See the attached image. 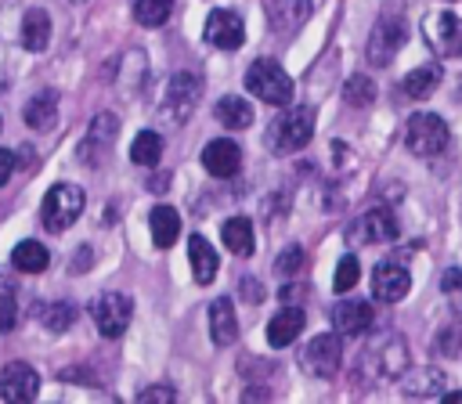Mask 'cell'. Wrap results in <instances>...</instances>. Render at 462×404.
Wrapping results in <instances>:
<instances>
[{
	"mask_svg": "<svg viewBox=\"0 0 462 404\" xmlns=\"http://www.w3.org/2000/svg\"><path fill=\"white\" fill-rule=\"evenodd\" d=\"M314 137V108L300 105V108H285L267 123V152L274 155H292L300 148H307V141Z\"/></svg>",
	"mask_w": 462,
	"mask_h": 404,
	"instance_id": "1",
	"label": "cell"
},
{
	"mask_svg": "<svg viewBox=\"0 0 462 404\" xmlns=\"http://www.w3.org/2000/svg\"><path fill=\"white\" fill-rule=\"evenodd\" d=\"M202 166L209 177H235L238 166H242V148L227 137H217L202 148Z\"/></svg>",
	"mask_w": 462,
	"mask_h": 404,
	"instance_id": "16",
	"label": "cell"
},
{
	"mask_svg": "<svg viewBox=\"0 0 462 404\" xmlns=\"http://www.w3.org/2000/svg\"><path fill=\"white\" fill-rule=\"evenodd\" d=\"M47 263H51V252L36 238H25L11 249V267L22 274H40V271H47Z\"/></svg>",
	"mask_w": 462,
	"mask_h": 404,
	"instance_id": "25",
	"label": "cell"
},
{
	"mask_svg": "<svg viewBox=\"0 0 462 404\" xmlns=\"http://www.w3.org/2000/svg\"><path fill=\"white\" fill-rule=\"evenodd\" d=\"M238 296H242V299L260 303V299H263V289H260V281H256V278H242V281H238Z\"/></svg>",
	"mask_w": 462,
	"mask_h": 404,
	"instance_id": "40",
	"label": "cell"
},
{
	"mask_svg": "<svg viewBox=\"0 0 462 404\" xmlns=\"http://www.w3.org/2000/svg\"><path fill=\"white\" fill-rule=\"evenodd\" d=\"M263 11L274 32H292L310 18L314 0H263Z\"/></svg>",
	"mask_w": 462,
	"mask_h": 404,
	"instance_id": "17",
	"label": "cell"
},
{
	"mask_svg": "<svg viewBox=\"0 0 462 404\" xmlns=\"http://www.w3.org/2000/svg\"><path fill=\"white\" fill-rule=\"evenodd\" d=\"M170 14H173V0H134V18H137L144 29L162 25Z\"/></svg>",
	"mask_w": 462,
	"mask_h": 404,
	"instance_id": "32",
	"label": "cell"
},
{
	"mask_svg": "<svg viewBox=\"0 0 462 404\" xmlns=\"http://www.w3.org/2000/svg\"><path fill=\"white\" fill-rule=\"evenodd\" d=\"M90 317H94V325H97V332H101L105 339H119V335L130 328L134 303H130V296H123V292H101V296L94 299V307H90Z\"/></svg>",
	"mask_w": 462,
	"mask_h": 404,
	"instance_id": "9",
	"label": "cell"
},
{
	"mask_svg": "<svg viewBox=\"0 0 462 404\" xmlns=\"http://www.w3.org/2000/svg\"><path fill=\"white\" fill-rule=\"evenodd\" d=\"M343 97H346V105L365 108V105L375 101V83H372L368 76H350V79L343 83Z\"/></svg>",
	"mask_w": 462,
	"mask_h": 404,
	"instance_id": "34",
	"label": "cell"
},
{
	"mask_svg": "<svg viewBox=\"0 0 462 404\" xmlns=\"http://www.w3.org/2000/svg\"><path fill=\"white\" fill-rule=\"evenodd\" d=\"M220 238H224V245H227L235 256H253V249H256V238H253V224H249V216H231V220H224Z\"/></svg>",
	"mask_w": 462,
	"mask_h": 404,
	"instance_id": "24",
	"label": "cell"
},
{
	"mask_svg": "<svg viewBox=\"0 0 462 404\" xmlns=\"http://www.w3.org/2000/svg\"><path fill=\"white\" fill-rule=\"evenodd\" d=\"M437 354H444V357H458V354H462V325H458V321L448 325V328H440V335H437Z\"/></svg>",
	"mask_w": 462,
	"mask_h": 404,
	"instance_id": "36",
	"label": "cell"
},
{
	"mask_svg": "<svg viewBox=\"0 0 462 404\" xmlns=\"http://www.w3.org/2000/svg\"><path fill=\"white\" fill-rule=\"evenodd\" d=\"M177 393H173V386L170 382H159V386H148V390H141L137 393V400L141 404H170Z\"/></svg>",
	"mask_w": 462,
	"mask_h": 404,
	"instance_id": "39",
	"label": "cell"
},
{
	"mask_svg": "<svg viewBox=\"0 0 462 404\" xmlns=\"http://www.w3.org/2000/svg\"><path fill=\"white\" fill-rule=\"evenodd\" d=\"M422 36L437 58H462V18L451 11H437L426 18Z\"/></svg>",
	"mask_w": 462,
	"mask_h": 404,
	"instance_id": "10",
	"label": "cell"
},
{
	"mask_svg": "<svg viewBox=\"0 0 462 404\" xmlns=\"http://www.w3.org/2000/svg\"><path fill=\"white\" fill-rule=\"evenodd\" d=\"M217 119H220L227 130H245V126L253 123V105H249L245 97L227 94V97L217 101Z\"/></svg>",
	"mask_w": 462,
	"mask_h": 404,
	"instance_id": "29",
	"label": "cell"
},
{
	"mask_svg": "<svg viewBox=\"0 0 462 404\" xmlns=\"http://www.w3.org/2000/svg\"><path fill=\"white\" fill-rule=\"evenodd\" d=\"M116 133H119V119H116L112 112H97V115L90 119V126H87L83 141L76 144V159H79L87 170H97V166L108 159Z\"/></svg>",
	"mask_w": 462,
	"mask_h": 404,
	"instance_id": "7",
	"label": "cell"
},
{
	"mask_svg": "<svg viewBox=\"0 0 462 404\" xmlns=\"http://www.w3.org/2000/svg\"><path fill=\"white\" fill-rule=\"evenodd\" d=\"M357 274H361V267H357V256H343V260L336 263V274H332V289H336V292H350V289L357 285Z\"/></svg>",
	"mask_w": 462,
	"mask_h": 404,
	"instance_id": "35",
	"label": "cell"
},
{
	"mask_svg": "<svg viewBox=\"0 0 462 404\" xmlns=\"http://www.w3.org/2000/svg\"><path fill=\"white\" fill-rule=\"evenodd\" d=\"M404 40H408V22H404V14H383V18L372 25L368 43H365L368 65H375V69L390 65V58L404 47Z\"/></svg>",
	"mask_w": 462,
	"mask_h": 404,
	"instance_id": "4",
	"label": "cell"
},
{
	"mask_svg": "<svg viewBox=\"0 0 462 404\" xmlns=\"http://www.w3.org/2000/svg\"><path fill=\"white\" fill-rule=\"evenodd\" d=\"M444 4H458V0H444Z\"/></svg>",
	"mask_w": 462,
	"mask_h": 404,
	"instance_id": "43",
	"label": "cell"
},
{
	"mask_svg": "<svg viewBox=\"0 0 462 404\" xmlns=\"http://www.w3.org/2000/svg\"><path fill=\"white\" fill-rule=\"evenodd\" d=\"M404 141H408V152L411 155H440L448 148V123L437 115V112H415L408 119V130H404Z\"/></svg>",
	"mask_w": 462,
	"mask_h": 404,
	"instance_id": "5",
	"label": "cell"
},
{
	"mask_svg": "<svg viewBox=\"0 0 462 404\" xmlns=\"http://www.w3.org/2000/svg\"><path fill=\"white\" fill-rule=\"evenodd\" d=\"M199 97H202V79L191 76V72H173V79H170L166 90H162L159 115H166L173 126H180V123L191 115V108L199 105Z\"/></svg>",
	"mask_w": 462,
	"mask_h": 404,
	"instance_id": "6",
	"label": "cell"
},
{
	"mask_svg": "<svg viewBox=\"0 0 462 404\" xmlns=\"http://www.w3.org/2000/svg\"><path fill=\"white\" fill-rule=\"evenodd\" d=\"M202 36H206V43H209V47H220V50H238V47H242V40H245V25H242V18H238L235 11L217 7V11H209Z\"/></svg>",
	"mask_w": 462,
	"mask_h": 404,
	"instance_id": "13",
	"label": "cell"
},
{
	"mask_svg": "<svg viewBox=\"0 0 462 404\" xmlns=\"http://www.w3.org/2000/svg\"><path fill=\"white\" fill-rule=\"evenodd\" d=\"M11 173H14V155L7 148H0V188L11 180Z\"/></svg>",
	"mask_w": 462,
	"mask_h": 404,
	"instance_id": "41",
	"label": "cell"
},
{
	"mask_svg": "<svg viewBox=\"0 0 462 404\" xmlns=\"http://www.w3.org/2000/svg\"><path fill=\"white\" fill-rule=\"evenodd\" d=\"M245 87L249 94H256L263 105H274V108H285L292 101V79L274 58H256L245 69Z\"/></svg>",
	"mask_w": 462,
	"mask_h": 404,
	"instance_id": "2",
	"label": "cell"
},
{
	"mask_svg": "<svg viewBox=\"0 0 462 404\" xmlns=\"http://www.w3.org/2000/svg\"><path fill=\"white\" fill-rule=\"evenodd\" d=\"M162 159V137L155 133V130H141L137 137H134V144H130V162H137V166H155Z\"/></svg>",
	"mask_w": 462,
	"mask_h": 404,
	"instance_id": "30",
	"label": "cell"
},
{
	"mask_svg": "<svg viewBox=\"0 0 462 404\" xmlns=\"http://www.w3.org/2000/svg\"><path fill=\"white\" fill-rule=\"evenodd\" d=\"M440 83H444L440 65H437V61H426V65H419V69H411V72L404 76L401 90H404L411 101H422V97H430V94H433Z\"/></svg>",
	"mask_w": 462,
	"mask_h": 404,
	"instance_id": "22",
	"label": "cell"
},
{
	"mask_svg": "<svg viewBox=\"0 0 462 404\" xmlns=\"http://www.w3.org/2000/svg\"><path fill=\"white\" fill-rule=\"evenodd\" d=\"M375 361H379L383 379H397V375H404V372H408V346H404V339H401V335L383 339V346L375 350Z\"/></svg>",
	"mask_w": 462,
	"mask_h": 404,
	"instance_id": "26",
	"label": "cell"
},
{
	"mask_svg": "<svg viewBox=\"0 0 462 404\" xmlns=\"http://www.w3.org/2000/svg\"><path fill=\"white\" fill-rule=\"evenodd\" d=\"M54 112H58V94L54 90H40L25 105V123L32 130H47V126H54Z\"/></svg>",
	"mask_w": 462,
	"mask_h": 404,
	"instance_id": "28",
	"label": "cell"
},
{
	"mask_svg": "<svg viewBox=\"0 0 462 404\" xmlns=\"http://www.w3.org/2000/svg\"><path fill=\"white\" fill-rule=\"evenodd\" d=\"M440 400H444V404H462V390H444Z\"/></svg>",
	"mask_w": 462,
	"mask_h": 404,
	"instance_id": "42",
	"label": "cell"
},
{
	"mask_svg": "<svg viewBox=\"0 0 462 404\" xmlns=\"http://www.w3.org/2000/svg\"><path fill=\"white\" fill-rule=\"evenodd\" d=\"M148 227H152V242L159 249H170L177 242V234H180V216H177L173 206H155L148 213Z\"/></svg>",
	"mask_w": 462,
	"mask_h": 404,
	"instance_id": "23",
	"label": "cell"
},
{
	"mask_svg": "<svg viewBox=\"0 0 462 404\" xmlns=\"http://www.w3.org/2000/svg\"><path fill=\"white\" fill-rule=\"evenodd\" d=\"M14 325H18V292L7 271H0V332H11Z\"/></svg>",
	"mask_w": 462,
	"mask_h": 404,
	"instance_id": "33",
	"label": "cell"
},
{
	"mask_svg": "<svg viewBox=\"0 0 462 404\" xmlns=\"http://www.w3.org/2000/svg\"><path fill=\"white\" fill-rule=\"evenodd\" d=\"M303 325H307V314H303L300 307H285V310H278V314L267 321V343H271L274 350H282V346L296 343V335L303 332Z\"/></svg>",
	"mask_w": 462,
	"mask_h": 404,
	"instance_id": "19",
	"label": "cell"
},
{
	"mask_svg": "<svg viewBox=\"0 0 462 404\" xmlns=\"http://www.w3.org/2000/svg\"><path fill=\"white\" fill-rule=\"evenodd\" d=\"M18 40H22V47L32 50V54H36V50H47V43H51V18H47L43 7H29V11L22 14Z\"/></svg>",
	"mask_w": 462,
	"mask_h": 404,
	"instance_id": "20",
	"label": "cell"
},
{
	"mask_svg": "<svg viewBox=\"0 0 462 404\" xmlns=\"http://www.w3.org/2000/svg\"><path fill=\"white\" fill-rule=\"evenodd\" d=\"M440 292L451 296L455 310L462 314V267H448V271L440 274Z\"/></svg>",
	"mask_w": 462,
	"mask_h": 404,
	"instance_id": "37",
	"label": "cell"
},
{
	"mask_svg": "<svg viewBox=\"0 0 462 404\" xmlns=\"http://www.w3.org/2000/svg\"><path fill=\"white\" fill-rule=\"evenodd\" d=\"M346 238H350V245H383V242H393L397 238V220L386 209H368V213H361L350 224Z\"/></svg>",
	"mask_w": 462,
	"mask_h": 404,
	"instance_id": "11",
	"label": "cell"
},
{
	"mask_svg": "<svg viewBox=\"0 0 462 404\" xmlns=\"http://www.w3.org/2000/svg\"><path fill=\"white\" fill-rule=\"evenodd\" d=\"M209 339L217 346H231L238 339V317H235V303L227 296L209 303Z\"/></svg>",
	"mask_w": 462,
	"mask_h": 404,
	"instance_id": "18",
	"label": "cell"
},
{
	"mask_svg": "<svg viewBox=\"0 0 462 404\" xmlns=\"http://www.w3.org/2000/svg\"><path fill=\"white\" fill-rule=\"evenodd\" d=\"M40 325H43L47 332H69V328L76 325V303H65V299L47 303V307L40 310Z\"/></svg>",
	"mask_w": 462,
	"mask_h": 404,
	"instance_id": "31",
	"label": "cell"
},
{
	"mask_svg": "<svg viewBox=\"0 0 462 404\" xmlns=\"http://www.w3.org/2000/svg\"><path fill=\"white\" fill-rule=\"evenodd\" d=\"M339 361H343V346H339V332H321L314 335L303 350H300V368L314 379H332L339 372Z\"/></svg>",
	"mask_w": 462,
	"mask_h": 404,
	"instance_id": "8",
	"label": "cell"
},
{
	"mask_svg": "<svg viewBox=\"0 0 462 404\" xmlns=\"http://www.w3.org/2000/svg\"><path fill=\"white\" fill-rule=\"evenodd\" d=\"M300 267H303V249H300V245H289V249L274 260V271H278V274H296Z\"/></svg>",
	"mask_w": 462,
	"mask_h": 404,
	"instance_id": "38",
	"label": "cell"
},
{
	"mask_svg": "<svg viewBox=\"0 0 462 404\" xmlns=\"http://www.w3.org/2000/svg\"><path fill=\"white\" fill-rule=\"evenodd\" d=\"M36 393H40V375L32 372V364H25V361L4 364V372H0V400L25 404V400H36Z\"/></svg>",
	"mask_w": 462,
	"mask_h": 404,
	"instance_id": "12",
	"label": "cell"
},
{
	"mask_svg": "<svg viewBox=\"0 0 462 404\" xmlns=\"http://www.w3.org/2000/svg\"><path fill=\"white\" fill-rule=\"evenodd\" d=\"M188 263H191V274H195V281L199 285H209L213 278H217V249L202 238V234H191V242H188Z\"/></svg>",
	"mask_w": 462,
	"mask_h": 404,
	"instance_id": "21",
	"label": "cell"
},
{
	"mask_svg": "<svg viewBox=\"0 0 462 404\" xmlns=\"http://www.w3.org/2000/svg\"><path fill=\"white\" fill-rule=\"evenodd\" d=\"M83 206H87V195H83V188H76V184H54L47 195H43V206H40V216H43V227L47 231H54V234H61V231H69L72 224H76V216L83 213Z\"/></svg>",
	"mask_w": 462,
	"mask_h": 404,
	"instance_id": "3",
	"label": "cell"
},
{
	"mask_svg": "<svg viewBox=\"0 0 462 404\" xmlns=\"http://www.w3.org/2000/svg\"><path fill=\"white\" fill-rule=\"evenodd\" d=\"M372 321H375V310L365 299H343L332 310V328L339 335H365L372 328Z\"/></svg>",
	"mask_w": 462,
	"mask_h": 404,
	"instance_id": "15",
	"label": "cell"
},
{
	"mask_svg": "<svg viewBox=\"0 0 462 404\" xmlns=\"http://www.w3.org/2000/svg\"><path fill=\"white\" fill-rule=\"evenodd\" d=\"M408 289H411V274H408L404 263H393V260L375 263V271H372V296L379 303H401L408 296Z\"/></svg>",
	"mask_w": 462,
	"mask_h": 404,
	"instance_id": "14",
	"label": "cell"
},
{
	"mask_svg": "<svg viewBox=\"0 0 462 404\" xmlns=\"http://www.w3.org/2000/svg\"><path fill=\"white\" fill-rule=\"evenodd\" d=\"M444 390H448V379L437 368H419V372H411L401 382V393L404 397H440Z\"/></svg>",
	"mask_w": 462,
	"mask_h": 404,
	"instance_id": "27",
	"label": "cell"
}]
</instances>
